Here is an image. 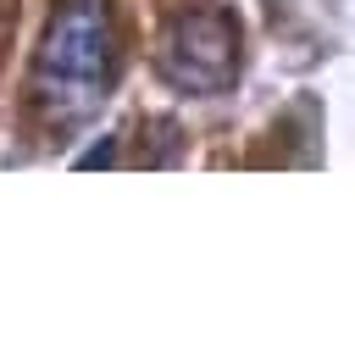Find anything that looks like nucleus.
I'll list each match as a JSON object with an SVG mask.
<instances>
[{"instance_id": "1", "label": "nucleus", "mask_w": 355, "mask_h": 350, "mask_svg": "<svg viewBox=\"0 0 355 350\" xmlns=\"http://www.w3.org/2000/svg\"><path fill=\"white\" fill-rule=\"evenodd\" d=\"M116 83V22L105 0H61L39 33L28 106L44 128H83Z\"/></svg>"}, {"instance_id": "3", "label": "nucleus", "mask_w": 355, "mask_h": 350, "mask_svg": "<svg viewBox=\"0 0 355 350\" xmlns=\"http://www.w3.org/2000/svg\"><path fill=\"white\" fill-rule=\"evenodd\" d=\"M105 161H116V144H111V139H100L94 150H83V156H78V167H105Z\"/></svg>"}, {"instance_id": "2", "label": "nucleus", "mask_w": 355, "mask_h": 350, "mask_svg": "<svg viewBox=\"0 0 355 350\" xmlns=\"http://www.w3.org/2000/svg\"><path fill=\"white\" fill-rule=\"evenodd\" d=\"M244 61V28L222 0H183L155 33V72L178 94H227Z\"/></svg>"}]
</instances>
